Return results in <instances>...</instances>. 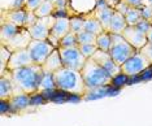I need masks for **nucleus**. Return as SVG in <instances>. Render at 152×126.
Listing matches in <instances>:
<instances>
[{"instance_id": "1", "label": "nucleus", "mask_w": 152, "mask_h": 126, "mask_svg": "<svg viewBox=\"0 0 152 126\" xmlns=\"http://www.w3.org/2000/svg\"><path fill=\"white\" fill-rule=\"evenodd\" d=\"M42 65L33 64L30 66L12 70V83L15 95L17 94H33L38 91V83L43 75Z\"/></svg>"}, {"instance_id": "2", "label": "nucleus", "mask_w": 152, "mask_h": 126, "mask_svg": "<svg viewBox=\"0 0 152 126\" xmlns=\"http://www.w3.org/2000/svg\"><path fill=\"white\" fill-rule=\"evenodd\" d=\"M81 74L86 85V91L112 86L113 77L92 57L86 60L83 68L81 69Z\"/></svg>"}, {"instance_id": "3", "label": "nucleus", "mask_w": 152, "mask_h": 126, "mask_svg": "<svg viewBox=\"0 0 152 126\" xmlns=\"http://www.w3.org/2000/svg\"><path fill=\"white\" fill-rule=\"evenodd\" d=\"M55 82H56V89L65 91L68 94H79L85 95L86 85L82 78V74L79 70L72 68L63 66L57 72L53 73Z\"/></svg>"}, {"instance_id": "4", "label": "nucleus", "mask_w": 152, "mask_h": 126, "mask_svg": "<svg viewBox=\"0 0 152 126\" xmlns=\"http://www.w3.org/2000/svg\"><path fill=\"white\" fill-rule=\"evenodd\" d=\"M137 52L138 50H135L121 34L110 33V47L108 53L118 65H122L127 59H130Z\"/></svg>"}, {"instance_id": "5", "label": "nucleus", "mask_w": 152, "mask_h": 126, "mask_svg": "<svg viewBox=\"0 0 152 126\" xmlns=\"http://www.w3.org/2000/svg\"><path fill=\"white\" fill-rule=\"evenodd\" d=\"M151 66L152 64L150 60L140 51H138L135 55H133L121 65V73H124L127 77H137L142 74L144 70L150 69Z\"/></svg>"}, {"instance_id": "6", "label": "nucleus", "mask_w": 152, "mask_h": 126, "mask_svg": "<svg viewBox=\"0 0 152 126\" xmlns=\"http://www.w3.org/2000/svg\"><path fill=\"white\" fill-rule=\"evenodd\" d=\"M27 50L30 51V55L33 57L34 64L43 65V62L47 60V57L56 50V47L50 40H35L30 42Z\"/></svg>"}, {"instance_id": "7", "label": "nucleus", "mask_w": 152, "mask_h": 126, "mask_svg": "<svg viewBox=\"0 0 152 126\" xmlns=\"http://www.w3.org/2000/svg\"><path fill=\"white\" fill-rule=\"evenodd\" d=\"M58 52H60L61 60H63L64 66L66 68H72L75 69V70H79L83 68L85 62L87 59L82 55L79 47H66V48H58Z\"/></svg>"}, {"instance_id": "8", "label": "nucleus", "mask_w": 152, "mask_h": 126, "mask_svg": "<svg viewBox=\"0 0 152 126\" xmlns=\"http://www.w3.org/2000/svg\"><path fill=\"white\" fill-rule=\"evenodd\" d=\"M55 20L56 18H55L53 16L38 18L37 22L34 23L30 29H27L33 39H35V40H48L50 34H51V27H52Z\"/></svg>"}, {"instance_id": "9", "label": "nucleus", "mask_w": 152, "mask_h": 126, "mask_svg": "<svg viewBox=\"0 0 152 126\" xmlns=\"http://www.w3.org/2000/svg\"><path fill=\"white\" fill-rule=\"evenodd\" d=\"M70 31V17H60L56 18L51 27V34L48 40L52 43L55 47L58 48V43L66 34Z\"/></svg>"}, {"instance_id": "10", "label": "nucleus", "mask_w": 152, "mask_h": 126, "mask_svg": "<svg viewBox=\"0 0 152 126\" xmlns=\"http://www.w3.org/2000/svg\"><path fill=\"white\" fill-rule=\"evenodd\" d=\"M121 35L125 38V39L138 51H140L142 48L148 43L147 34L144 33V31H142L138 26H127L126 29L122 31Z\"/></svg>"}, {"instance_id": "11", "label": "nucleus", "mask_w": 152, "mask_h": 126, "mask_svg": "<svg viewBox=\"0 0 152 126\" xmlns=\"http://www.w3.org/2000/svg\"><path fill=\"white\" fill-rule=\"evenodd\" d=\"M33 57L30 55V51L27 48H22V50L15 51L12 52L11 59H9L8 64H7V69L8 70H16L20 68H25V66H30L33 65Z\"/></svg>"}, {"instance_id": "12", "label": "nucleus", "mask_w": 152, "mask_h": 126, "mask_svg": "<svg viewBox=\"0 0 152 126\" xmlns=\"http://www.w3.org/2000/svg\"><path fill=\"white\" fill-rule=\"evenodd\" d=\"M113 13H115V9L110 8V7L107 4L105 0H96V5L94 9V16L98 18V21L102 23L104 31H109L110 27V21H112Z\"/></svg>"}, {"instance_id": "13", "label": "nucleus", "mask_w": 152, "mask_h": 126, "mask_svg": "<svg viewBox=\"0 0 152 126\" xmlns=\"http://www.w3.org/2000/svg\"><path fill=\"white\" fill-rule=\"evenodd\" d=\"M92 59H94L100 66H103V68H104L105 70L113 77V78L121 73V65H118L112 57H110V55L108 53V52L98 50L94 53V56H92Z\"/></svg>"}, {"instance_id": "14", "label": "nucleus", "mask_w": 152, "mask_h": 126, "mask_svg": "<svg viewBox=\"0 0 152 126\" xmlns=\"http://www.w3.org/2000/svg\"><path fill=\"white\" fill-rule=\"evenodd\" d=\"M31 40H33V38L30 35L29 30H27L26 27H21L18 33H17L9 42H7L4 45L11 52H15V51L22 50V48H27Z\"/></svg>"}, {"instance_id": "15", "label": "nucleus", "mask_w": 152, "mask_h": 126, "mask_svg": "<svg viewBox=\"0 0 152 126\" xmlns=\"http://www.w3.org/2000/svg\"><path fill=\"white\" fill-rule=\"evenodd\" d=\"M26 18V8L21 9H11L1 12V22H11L18 27H23Z\"/></svg>"}, {"instance_id": "16", "label": "nucleus", "mask_w": 152, "mask_h": 126, "mask_svg": "<svg viewBox=\"0 0 152 126\" xmlns=\"http://www.w3.org/2000/svg\"><path fill=\"white\" fill-rule=\"evenodd\" d=\"M11 75L12 72L8 70V69L0 73V99L1 100H8L15 95Z\"/></svg>"}, {"instance_id": "17", "label": "nucleus", "mask_w": 152, "mask_h": 126, "mask_svg": "<svg viewBox=\"0 0 152 126\" xmlns=\"http://www.w3.org/2000/svg\"><path fill=\"white\" fill-rule=\"evenodd\" d=\"M8 101L13 114H18L21 112H25L29 107H31L30 105L29 94H17V95H13L11 99H8Z\"/></svg>"}, {"instance_id": "18", "label": "nucleus", "mask_w": 152, "mask_h": 126, "mask_svg": "<svg viewBox=\"0 0 152 126\" xmlns=\"http://www.w3.org/2000/svg\"><path fill=\"white\" fill-rule=\"evenodd\" d=\"M64 64H63V60H61V56H60V52H58V48H56L52 53L47 57V60L43 62L42 65V69L44 73H53L57 72L60 68H63Z\"/></svg>"}, {"instance_id": "19", "label": "nucleus", "mask_w": 152, "mask_h": 126, "mask_svg": "<svg viewBox=\"0 0 152 126\" xmlns=\"http://www.w3.org/2000/svg\"><path fill=\"white\" fill-rule=\"evenodd\" d=\"M21 27H18L15 23L1 22V26H0V44H5L7 42H9L18 33Z\"/></svg>"}, {"instance_id": "20", "label": "nucleus", "mask_w": 152, "mask_h": 126, "mask_svg": "<svg viewBox=\"0 0 152 126\" xmlns=\"http://www.w3.org/2000/svg\"><path fill=\"white\" fill-rule=\"evenodd\" d=\"M127 27V22L124 15H121L120 12L115 10L110 21V27H109V33L112 34H122V31Z\"/></svg>"}, {"instance_id": "21", "label": "nucleus", "mask_w": 152, "mask_h": 126, "mask_svg": "<svg viewBox=\"0 0 152 126\" xmlns=\"http://www.w3.org/2000/svg\"><path fill=\"white\" fill-rule=\"evenodd\" d=\"M85 30L88 31V33H92L95 34V35H99V34H102L104 29H103L102 23L98 21L95 16L92 17H88V18L85 20Z\"/></svg>"}, {"instance_id": "22", "label": "nucleus", "mask_w": 152, "mask_h": 126, "mask_svg": "<svg viewBox=\"0 0 152 126\" xmlns=\"http://www.w3.org/2000/svg\"><path fill=\"white\" fill-rule=\"evenodd\" d=\"M56 89V82H55V77L52 73H43L42 78L38 83V91L43 90H53Z\"/></svg>"}, {"instance_id": "23", "label": "nucleus", "mask_w": 152, "mask_h": 126, "mask_svg": "<svg viewBox=\"0 0 152 126\" xmlns=\"http://www.w3.org/2000/svg\"><path fill=\"white\" fill-rule=\"evenodd\" d=\"M56 10L55 8V4L52 1H48V0H44V1L40 4V7L38 8L37 10H34L35 12V15L38 18H43V17H50L53 15V12Z\"/></svg>"}, {"instance_id": "24", "label": "nucleus", "mask_w": 152, "mask_h": 126, "mask_svg": "<svg viewBox=\"0 0 152 126\" xmlns=\"http://www.w3.org/2000/svg\"><path fill=\"white\" fill-rule=\"evenodd\" d=\"M96 47L100 51L108 52L110 47V33L109 31H103L96 37Z\"/></svg>"}, {"instance_id": "25", "label": "nucleus", "mask_w": 152, "mask_h": 126, "mask_svg": "<svg viewBox=\"0 0 152 126\" xmlns=\"http://www.w3.org/2000/svg\"><path fill=\"white\" fill-rule=\"evenodd\" d=\"M127 26H135L138 22L142 20V13L139 8H130L125 15Z\"/></svg>"}, {"instance_id": "26", "label": "nucleus", "mask_w": 152, "mask_h": 126, "mask_svg": "<svg viewBox=\"0 0 152 126\" xmlns=\"http://www.w3.org/2000/svg\"><path fill=\"white\" fill-rule=\"evenodd\" d=\"M96 37L95 34L88 33V31H81L77 34V39H78V45H83V44H96Z\"/></svg>"}, {"instance_id": "27", "label": "nucleus", "mask_w": 152, "mask_h": 126, "mask_svg": "<svg viewBox=\"0 0 152 126\" xmlns=\"http://www.w3.org/2000/svg\"><path fill=\"white\" fill-rule=\"evenodd\" d=\"M78 45V39H77V34L73 31H69L63 39L58 43V48H66V47H77Z\"/></svg>"}, {"instance_id": "28", "label": "nucleus", "mask_w": 152, "mask_h": 126, "mask_svg": "<svg viewBox=\"0 0 152 126\" xmlns=\"http://www.w3.org/2000/svg\"><path fill=\"white\" fill-rule=\"evenodd\" d=\"M85 17H79V16H74L70 17V31L78 34L81 31L85 30Z\"/></svg>"}, {"instance_id": "29", "label": "nucleus", "mask_w": 152, "mask_h": 126, "mask_svg": "<svg viewBox=\"0 0 152 126\" xmlns=\"http://www.w3.org/2000/svg\"><path fill=\"white\" fill-rule=\"evenodd\" d=\"M0 51H1L0 52V62H1V65H0V73H1L7 69V64H8L9 59H11L12 52L9 51L4 44H0Z\"/></svg>"}, {"instance_id": "30", "label": "nucleus", "mask_w": 152, "mask_h": 126, "mask_svg": "<svg viewBox=\"0 0 152 126\" xmlns=\"http://www.w3.org/2000/svg\"><path fill=\"white\" fill-rule=\"evenodd\" d=\"M30 95V105L31 107H38V105H43V104L47 103V100L43 97V95L39 92V91H35L33 94H29Z\"/></svg>"}, {"instance_id": "31", "label": "nucleus", "mask_w": 152, "mask_h": 126, "mask_svg": "<svg viewBox=\"0 0 152 126\" xmlns=\"http://www.w3.org/2000/svg\"><path fill=\"white\" fill-rule=\"evenodd\" d=\"M79 50H81L82 55L85 56L86 59H90L94 56V53L98 51V47L96 44H83V45H78Z\"/></svg>"}, {"instance_id": "32", "label": "nucleus", "mask_w": 152, "mask_h": 126, "mask_svg": "<svg viewBox=\"0 0 152 126\" xmlns=\"http://www.w3.org/2000/svg\"><path fill=\"white\" fill-rule=\"evenodd\" d=\"M37 21H38V17L35 15V12H34V10H27L26 9V18H25V25H23V27L30 29Z\"/></svg>"}, {"instance_id": "33", "label": "nucleus", "mask_w": 152, "mask_h": 126, "mask_svg": "<svg viewBox=\"0 0 152 126\" xmlns=\"http://www.w3.org/2000/svg\"><path fill=\"white\" fill-rule=\"evenodd\" d=\"M129 78H130V77L125 75L124 73H120L118 75H116L115 78H113V81H112V86H115V87H121V86L126 85V83L129 82Z\"/></svg>"}, {"instance_id": "34", "label": "nucleus", "mask_w": 152, "mask_h": 126, "mask_svg": "<svg viewBox=\"0 0 152 126\" xmlns=\"http://www.w3.org/2000/svg\"><path fill=\"white\" fill-rule=\"evenodd\" d=\"M140 13H142V18L152 23V7H150V5H143L140 8Z\"/></svg>"}, {"instance_id": "35", "label": "nucleus", "mask_w": 152, "mask_h": 126, "mask_svg": "<svg viewBox=\"0 0 152 126\" xmlns=\"http://www.w3.org/2000/svg\"><path fill=\"white\" fill-rule=\"evenodd\" d=\"M0 112H1L3 116H5V114H13L8 100H1L0 99Z\"/></svg>"}, {"instance_id": "36", "label": "nucleus", "mask_w": 152, "mask_h": 126, "mask_svg": "<svg viewBox=\"0 0 152 126\" xmlns=\"http://www.w3.org/2000/svg\"><path fill=\"white\" fill-rule=\"evenodd\" d=\"M43 1L44 0H26V7L25 8L27 10H37Z\"/></svg>"}, {"instance_id": "37", "label": "nucleus", "mask_w": 152, "mask_h": 126, "mask_svg": "<svg viewBox=\"0 0 152 126\" xmlns=\"http://www.w3.org/2000/svg\"><path fill=\"white\" fill-rule=\"evenodd\" d=\"M140 52H142V53H143L144 56H146L148 60H150V62L152 64V43H147V44L140 50Z\"/></svg>"}, {"instance_id": "38", "label": "nucleus", "mask_w": 152, "mask_h": 126, "mask_svg": "<svg viewBox=\"0 0 152 126\" xmlns=\"http://www.w3.org/2000/svg\"><path fill=\"white\" fill-rule=\"evenodd\" d=\"M135 26H138V27H139V29H140L142 31H144V33L147 34L148 31H150V29H151L152 23H151V22H148V21H146V20H143V18H142V20L139 21V22L137 23Z\"/></svg>"}, {"instance_id": "39", "label": "nucleus", "mask_w": 152, "mask_h": 126, "mask_svg": "<svg viewBox=\"0 0 152 126\" xmlns=\"http://www.w3.org/2000/svg\"><path fill=\"white\" fill-rule=\"evenodd\" d=\"M130 9V7L126 4L125 1H124V0H121V3H118V4H117V7L115 8V10H117V12H120L121 15H124L125 16L126 13H127V10Z\"/></svg>"}, {"instance_id": "40", "label": "nucleus", "mask_w": 152, "mask_h": 126, "mask_svg": "<svg viewBox=\"0 0 152 126\" xmlns=\"http://www.w3.org/2000/svg\"><path fill=\"white\" fill-rule=\"evenodd\" d=\"M130 8H142L144 4H143V0H124Z\"/></svg>"}, {"instance_id": "41", "label": "nucleus", "mask_w": 152, "mask_h": 126, "mask_svg": "<svg viewBox=\"0 0 152 126\" xmlns=\"http://www.w3.org/2000/svg\"><path fill=\"white\" fill-rule=\"evenodd\" d=\"M26 7V0H13L11 9H21Z\"/></svg>"}, {"instance_id": "42", "label": "nucleus", "mask_w": 152, "mask_h": 126, "mask_svg": "<svg viewBox=\"0 0 152 126\" xmlns=\"http://www.w3.org/2000/svg\"><path fill=\"white\" fill-rule=\"evenodd\" d=\"M53 4H55V8L56 9H65L66 8V4H68V0H56Z\"/></svg>"}, {"instance_id": "43", "label": "nucleus", "mask_w": 152, "mask_h": 126, "mask_svg": "<svg viewBox=\"0 0 152 126\" xmlns=\"http://www.w3.org/2000/svg\"><path fill=\"white\" fill-rule=\"evenodd\" d=\"M105 1H107V4H108L110 8L115 9L116 7H117V4H118V3H121V0H105Z\"/></svg>"}, {"instance_id": "44", "label": "nucleus", "mask_w": 152, "mask_h": 126, "mask_svg": "<svg viewBox=\"0 0 152 126\" xmlns=\"http://www.w3.org/2000/svg\"><path fill=\"white\" fill-rule=\"evenodd\" d=\"M147 39H148V43H152V26H151L150 31L147 33Z\"/></svg>"}, {"instance_id": "45", "label": "nucleus", "mask_w": 152, "mask_h": 126, "mask_svg": "<svg viewBox=\"0 0 152 126\" xmlns=\"http://www.w3.org/2000/svg\"><path fill=\"white\" fill-rule=\"evenodd\" d=\"M48 1H52V3H55V1H56V0H48Z\"/></svg>"}, {"instance_id": "46", "label": "nucleus", "mask_w": 152, "mask_h": 126, "mask_svg": "<svg viewBox=\"0 0 152 126\" xmlns=\"http://www.w3.org/2000/svg\"><path fill=\"white\" fill-rule=\"evenodd\" d=\"M151 1H152V0H151Z\"/></svg>"}]
</instances>
